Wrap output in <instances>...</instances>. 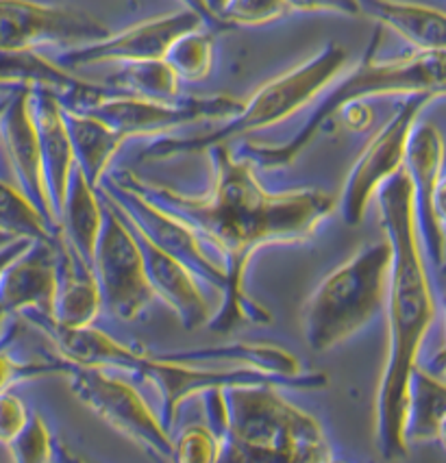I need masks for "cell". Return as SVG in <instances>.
Instances as JSON below:
<instances>
[{
	"instance_id": "cell-1",
	"label": "cell",
	"mask_w": 446,
	"mask_h": 463,
	"mask_svg": "<svg viewBox=\"0 0 446 463\" xmlns=\"http://www.w3.org/2000/svg\"><path fill=\"white\" fill-rule=\"evenodd\" d=\"M214 185L205 196H187L172 187L148 183L131 172L118 179L190 226L203 244H212L223 260L227 285L224 307L207 326L229 333L242 322L266 325L272 317L244 292L251 257L263 246L309 240L336 209V196L322 190L268 192L252 172V161L235 159L227 146H214Z\"/></svg>"
},
{
	"instance_id": "cell-2",
	"label": "cell",
	"mask_w": 446,
	"mask_h": 463,
	"mask_svg": "<svg viewBox=\"0 0 446 463\" xmlns=\"http://www.w3.org/2000/svg\"><path fill=\"white\" fill-rule=\"evenodd\" d=\"M377 201L385 238L392 246V270L385 298L388 353L375 401V449L385 461H401L410 455L405 439L407 387L438 305L418 238L413 192L405 168L379 187Z\"/></svg>"
},
{
	"instance_id": "cell-3",
	"label": "cell",
	"mask_w": 446,
	"mask_h": 463,
	"mask_svg": "<svg viewBox=\"0 0 446 463\" xmlns=\"http://www.w3.org/2000/svg\"><path fill=\"white\" fill-rule=\"evenodd\" d=\"M209 427L242 463H322L331 459L318 420L275 385H235L207 392Z\"/></svg>"
},
{
	"instance_id": "cell-4",
	"label": "cell",
	"mask_w": 446,
	"mask_h": 463,
	"mask_svg": "<svg viewBox=\"0 0 446 463\" xmlns=\"http://www.w3.org/2000/svg\"><path fill=\"white\" fill-rule=\"evenodd\" d=\"M370 96H446V51H416L394 59L368 55L331 90L297 136L281 146H251L249 161L263 168L289 165L318 136L325 122Z\"/></svg>"
},
{
	"instance_id": "cell-5",
	"label": "cell",
	"mask_w": 446,
	"mask_h": 463,
	"mask_svg": "<svg viewBox=\"0 0 446 463\" xmlns=\"http://www.w3.org/2000/svg\"><path fill=\"white\" fill-rule=\"evenodd\" d=\"M392 270L388 238L359 249L327 274L300 311L303 335L314 353L346 342L385 307Z\"/></svg>"
},
{
	"instance_id": "cell-6",
	"label": "cell",
	"mask_w": 446,
	"mask_h": 463,
	"mask_svg": "<svg viewBox=\"0 0 446 463\" xmlns=\"http://www.w3.org/2000/svg\"><path fill=\"white\" fill-rule=\"evenodd\" d=\"M346 63V48L340 44H327L300 66L288 70L257 88L249 100H242L238 116L231 118L218 131L192 139H161L144 155L148 159H164L175 157V155L201 153V150H212L214 146H227L231 139H238L246 133L275 127L303 109L305 105H309L331 83H336Z\"/></svg>"
},
{
	"instance_id": "cell-7",
	"label": "cell",
	"mask_w": 446,
	"mask_h": 463,
	"mask_svg": "<svg viewBox=\"0 0 446 463\" xmlns=\"http://www.w3.org/2000/svg\"><path fill=\"white\" fill-rule=\"evenodd\" d=\"M70 390L81 405L96 418L125 435L159 463H170L172 438L168 429L155 416L148 402L127 381L105 373L96 365H72L68 370Z\"/></svg>"
},
{
	"instance_id": "cell-8",
	"label": "cell",
	"mask_w": 446,
	"mask_h": 463,
	"mask_svg": "<svg viewBox=\"0 0 446 463\" xmlns=\"http://www.w3.org/2000/svg\"><path fill=\"white\" fill-rule=\"evenodd\" d=\"M99 190L103 201L133 231H138L142 238H147L150 244L157 246L166 255L184 263L196 279H203L205 283L224 292V285H227L224 268L207 255L205 246L190 226L181 222L172 213L164 212L153 201H148L144 194L133 190L131 185H127L118 176H105Z\"/></svg>"
},
{
	"instance_id": "cell-9",
	"label": "cell",
	"mask_w": 446,
	"mask_h": 463,
	"mask_svg": "<svg viewBox=\"0 0 446 463\" xmlns=\"http://www.w3.org/2000/svg\"><path fill=\"white\" fill-rule=\"evenodd\" d=\"M432 96H405L384 127L368 139L355 165L348 172L340 198V212L348 226L362 224L370 201L377 196L379 187L405 168V155L410 136L421 120L424 107Z\"/></svg>"
},
{
	"instance_id": "cell-10",
	"label": "cell",
	"mask_w": 446,
	"mask_h": 463,
	"mask_svg": "<svg viewBox=\"0 0 446 463\" xmlns=\"http://www.w3.org/2000/svg\"><path fill=\"white\" fill-rule=\"evenodd\" d=\"M105 204L103 229L96 241L92 270L103 307L118 320H136L153 303L139 244L125 220Z\"/></svg>"
},
{
	"instance_id": "cell-11",
	"label": "cell",
	"mask_w": 446,
	"mask_h": 463,
	"mask_svg": "<svg viewBox=\"0 0 446 463\" xmlns=\"http://www.w3.org/2000/svg\"><path fill=\"white\" fill-rule=\"evenodd\" d=\"M242 109V100L231 96H209V99H190L176 102H155L125 96L109 88V94L83 111L99 118L122 139L138 136H161L175 128L195 125L201 120H231Z\"/></svg>"
},
{
	"instance_id": "cell-12",
	"label": "cell",
	"mask_w": 446,
	"mask_h": 463,
	"mask_svg": "<svg viewBox=\"0 0 446 463\" xmlns=\"http://www.w3.org/2000/svg\"><path fill=\"white\" fill-rule=\"evenodd\" d=\"M109 29L92 14L33 0H0V51L77 48L105 40Z\"/></svg>"
},
{
	"instance_id": "cell-13",
	"label": "cell",
	"mask_w": 446,
	"mask_h": 463,
	"mask_svg": "<svg viewBox=\"0 0 446 463\" xmlns=\"http://www.w3.org/2000/svg\"><path fill=\"white\" fill-rule=\"evenodd\" d=\"M444 136L432 122L418 120L407 144L405 172L412 183L413 212H416L418 238H421L424 260L438 272L446 263V231L435 209L438 187L444 179Z\"/></svg>"
},
{
	"instance_id": "cell-14",
	"label": "cell",
	"mask_w": 446,
	"mask_h": 463,
	"mask_svg": "<svg viewBox=\"0 0 446 463\" xmlns=\"http://www.w3.org/2000/svg\"><path fill=\"white\" fill-rule=\"evenodd\" d=\"M203 20L190 9H179L159 18H150L147 23L120 31L116 35H107L105 40L77 48H68L59 57L57 66L68 72L81 66L94 63H138V61H159L168 55L170 46L181 35L201 29Z\"/></svg>"
},
{
	"instance_id": "cell-15",
	"label": "cell",
	"mask_w": 446,
	"mask_h": 463,
	"mask_svg": "<svg viewBox=\"0 0 446 463\" xmlns=\"http://www.w3.org/2000/svg\"><path fill=\"white\" fill-rule=\"evenodd\" d=\"M0 144L15 176V187L40 209L48 224L59 233V224L48 196L44 168H42L40 139L31 116L29 88H15L5 99L3 113H0Z\"/></svg>"
},
{
	"instance_id": "cell-16",
	"label": "cell",
	"mask_w": 446,
	"mask_h": 463,
	"mask_svg": "<svg viewBox=\"0 0 446 463\" xmlns=\"http://www.w3.org/2000/svg\"><path fill=\"white\" fill-rule=\"evenodd\" d=\"M57 238L31 241L0 277V307L9 316L52 317L57 296Z\"/></svg>"
},
{
	"instance_id": "cell-17",
	"label": "cell",
	"mask_w": 446,
	"mask_h": 463,
	"mask_svg": "<svg viewBox=\"0 0 446 463\" xmlns=\"http://www.w3.org/2000/svg\"><path fill=\"white\" fill-rule=\"evenodd\" d=\"M29 107L37 128V139H40L46 190L59 224V212L66 201L68 181L74 168V155L70 146L62 102L55 91L37 85V88H29Z\"/></svg>"
},
{
	"instance_id": "cell-18",
	"label": "cell",
	"mask_w": 446,
	"mask_h": 463,
	"mask_svg": "<svg viewBox=\"0 0 446 463\" xmlns=\"http://www.w3.org/2000/svg\"><path fill=\"white\" fill-rule=\"evenodd\" d=\"M133 235H136L139 250H142L144 268H147L153 294L159 296L175 311V316L179 317L185 331H196V328L207 326L212 316H209V305L201 288H198L195 274L187 270L184 263L176 261L175 257L166 255L157 246L150 244L138 231H133Z\"/></svg>"
},
{
	"instance_id": "cell-19",
	"label": "cell",
	"mask_w": 446,
	"mask_h": 463,
	"mask_svg": "<svg viewBox=\"0 0 446 463\" xmlns=\"http://www.w3.org/2000/svg\"><path fill=\"white\" fill-rule=\"evenodd\" d=\"M57 296L51 320L66 328L92 326L103 309L94 270L62 233L57 235Z\"/></svg>"
},
{
	"instance_id": "cell-20",
	"label": "cell",
	"mask_w": 446,
	"mask_h": 463,
	"mask_svg": "<svg viewBox=\"0 0 446 463\" xmlns=\"http://www.w3.org/2000/svg\"><path fill=\"white\" fill-rule=\"evenodd\" d=\"M166 357L184 364L205 365V368H229V370H255V373L286 376V379H311L318 373H305L299 359L292 353L283 351L270 344L235 342L224 346L195 348V351L166 353Z\"/></svg>"
},
{
	"instance_id": "cell-21",
	"label": "cell",
	"mask_w": 446,
	"mask_h": 463,
	"mask_svg": "<svg viewBox=\"0 0 446 463\" xmlns=\"http://www.w3.org/2000/svg\"><path fill=\"white\" fill-rule=\"evenodd\" d=\"M359 14L388 26L416 51H446V14L401 0H357Z\"/></svg>"
},
{
	"instance_id": "cell-22",
	"label": "cell",
	"mask_w": 446,
	"mask_h": 463,
	"mask_svg": "<svg viewBox=\"0 0 446 463\" xmlns=\"http://www.w3.org/2000/svg\"><path fill=\"white\" fill-rule=\"evenodd\" d=\"M103 218L105 204L100 203L99 190L90 185L83 172L74 165L68 181L66 201L59 212V233L90 266L103 229Z\"/></svg>"
},
{
	"instance_id": "cell-23",
	"label": "cell",
	"mask_w": 446,
	"mask_h": 463,
	"mask_svg": "<svg viewBox=\"0 0 446 463\" xmlns=\"http://www.w3.org/2000/svg\"><path fill=\"white\" fill-rule=\"evenodd\" d=\"M63 120H66L70 146H72L74 165L83 172L90 185L99 190L107 168L111 165L125 139L90 113L63 109Z\"/></svg>"
},
{
	"instance_id": "cell-24",
	"label": "cell",
	"mask_w": 446,
	"mask_h": 463,
	"mask_svg": "<svg viewBox=\"0 0 446 463\" xmlns=\"http://www.w3.org/2000/svg\"><path fill=\"white\" fill-rule=\"evenodd\" d=\"M446 418V379L429 373L421 364L412 370L407 387V444L435 441L438 429Z\"/></svg>"
},
{
	"instance_id": "cell-25",
	"label": "cell",
	"mask_w": 446,
	"mask_h": 463,
	"mask_svg": "<svg viewBox=\"0 0 446 463\" xmlns=\"http://www.w3.org/2000/svg\"><path fill=\"white\" fill-rule=\"evenodd\" d=\"M179 85V77L166 63V59H159V61L122 63V68L109 79V88L118 90L120 94L155 102L181 100Z\"/></svg>"
},
{
	"instance_id": "cell-26",
	"label": "cell",
	"mask_w": 446,
	"mask_h": 463,
	"mask_svg": "<svg viewBox=\"0 0 446 463\" xmlns=\"http://www.w3.org/2000/svg\"><path fill=\"white\" fill-rule=\"evenodd\" d=\"M0 233L31 241L52 240L59 235L40 213V209L18 187L3 179H0Z\"/></svg>"
},
{
	"instance_id": "cell-27",
	"label": "cell",
	"mask_w": 446,
	"mask_h": 463,
	"mask_svg": "<svg viewBox=\"0 0 446 463\" xmlns=\"http://www.w3.org/2000/svg\"><path fill=\"white\" fill-rule=\"evenodd\" d=\"M214 59H216V44H214V33L205 26L181 35L175 44L170 46L166 63L175 70L179 80L196 83V80L207 79L214 70Z\"/></svg>"
},
{
	"instance_id": "cell-28",
	"label": "cell",
	"mask_w": 446,
	"mask_h": 463,
	"mask_svg": "<svg viewBox=\"0 0 446 463\" xmlns=\"http://www.w3.org/2000/svg\"><path fill=\"white\" fill-rule=\"evenodd\" d=\"M223 438L212 427L192 424L172 439L170 463H218Z\"/></svg>"
},
{
	"instance_id": "cell-29",
	"label": "cell",
	"mask_w": 446,
	"mask_h": 463,
	"mask_svg": "<svg viewBox=\"0 0 446 463\" xmlns=\"http://www.w3.org/2000/svg\"><path fill=\"white\" fill-rule=\"evenodd\" d=\"M289 12L286 0H227L220 12L229 26H261L286 18Z\"/></svg>"
},
{
	"instance_id": "cell-30",
	"label": "cell",
	"mask_w": 446,
	"mask_h": 463,
	"mask_svg": "<svg viewBox=\"0 0 446 463\" xmlns=\"http://www.w3.org/2000/svg\"><path fill=\"white\" fill-rule=\"evenodd\" d=\"M14 463H51L52 435L44 418L31 416L26 427L7 444Z\"/></svg>"
},
{
	"instance_id": "cell-31",
	"label": "cell",
	"mask_w": 446,
	"mask_h": 463,
	"mask_svg": "<svg viewBox=\"0 0 446 463\" xmlns=\"http://www.w3.org/2000/svg\"><path fill=\"white\" fill-rule=\"evenodd\" d=\"M72 364L63 362L62 357L51 362H15L12 354L0 351V394L12 390L23 381L40 379L46 374H68Z\"/></svg>"
},
{
	"instance_id": "cell-32",
	"label": "cell",
	"mask_w": 446,
	"mask_h": 463,
	"mask_svg": "<svg viewBox=\"0 0 446 463\" xmlns=\"http://www.w3.org/2000/svg\"><path fill=\"white\" fill-rule=\"evenodd\" d=\"M29 409L15 394H0V444L7 446L29 422Z\"/></svg>"
},
{
	"instance_id": "cell-33",
	"label": "cell",
	"mask_w": 446,
	"mask_h": 463,
	"mask_svg": "<svg viewBox=\"0 0 446 463\" xmlns=\"http://www.w3.org/2000/svg\"><path fill=\"white\" fill-rule=\"evenodd\" d=\"M289 12L309 14H340V15H362L357 0H286Z\"/></svg>"
},
{
	"instance_id": "cell-34",
	"label": "cell",
	"mask_w": 446,
	"mask_h": 463,
	"mask_svg": "<svg viewBox=\"0 0 446 463\" xmlns=\"http://www.w3.org/2000/svg\"><path fill=\"white\" fill-rule=\"evenodd\" d=\"M181 5H184V9H190V12H195L198 18L203 20V24H205V29L212 31V33H220V31H229V26L223 23V20L218 18L216 14L209 9L207 0H179Z\"/></svg>"
},
{
	"instance_id": "cell-35",
	"label": "cell",
	"mask_w": 446,
	"mask_h": 463,
	"mask_svg": "<svg viewBox=\"0 0 446 463\" xmlns=\"http://www.w3.org/2000/svg\"><path fill=\"white\" fill-rule=\"evenodd\" d=\"M29 246H31V240H23V238L12 240L5 246H0V277H3V272L7 270L9 263H12L18 255H23Z\"/></svg>"
},
{
	"instance_id": "cell-36",
	"label": "cell",
	"mask_w": 446,
	"mask_h": 463,
	"mask_svg": "<svg viewBox=\"0 0 446 463\" xmlns=\"http://www.w3.org/2000/svg\"><path fill=\"white\" fill-rule=\"evenodd\" d=\"M435 209H438V215H440V220H442L444 231H446V176L438 187V196H435Z\"/></svg>"
},
{
	"instance_id": "cell-37",
	"label": "cell",
	"mask_w": 446,
	"mask_h": 463,
	"mask_svg": "<svg viewBox=\"0 0 446 463\" xmlns=\"http://www.w3.org/2000/svg\"><path fill=\"white\" fill-rule=\"evenodd\" d=\"M9 316L7 311L3 309V307H0V339H3L5 335H7V328H9Z\"/></svg>"
},
{
	"instance_id": "cell-38",
	"label": "cell",
	"mask_w": 446,
	"mask_h": 463,
	"mask_svg": "<svg viewBox=\"0 0 446 463\" xmlns=\"http://www.w3.org/2000/svg\"><path fill=\"white\" fill-rule=\"evenodd\" d=\"M59 457H62V463H88L85 459H81V457L72 455L70 450H59Z\"/></svg>"
},
{
	"instance_id": "cell-39",
	"label": "cell",
	"mask_w": 446,
	"mask_h": 463,
	"mask_svg": "<svg viewBox=\"0 0 446 463\" xmlns=\"http://www.w3.org/2000/svg\"><path fill=\"white\" fill-rule=\"evenodd\" d=\"M224 3H227V0H207V5H209V9H212L214 14L218 15L220 18V12H223V7H224ZM223 20V18H220Z\"/></svg>"
},
{
	"instance_id": "cell-40",
	"label": "cell",
	"mask_w": 446,
	"mask_h": 463,
	"mask_svg": "<svg viewBox=\"0 0 446 463\" xmlns=\"http://www.w3.org/2000/svg\"><path fill=\"white\" fill-rule=\"evenodd\" d=\"M435 441H440V446L446 450V418L442 420V424H440L438 429V438H435Z\"/></svg>"
},
{
	"instance_id": "cell-41",
	"label": "cell",
	"mask_w": 446,
	"mask_h": 463,
	"mask_svg": "<svg viewBox=\"0 0 446 463\" xmlns=\"http://www.w3.org/2000/svg\"><path fill=\"white\" fill-rule=\"evenodd\" d=\"M12 240H18V238H9V235L0 233V246H5V244H7V241H12Z\"/></svg>"
},
{
	"instance_id": "cell-42",
	"label": "cell",
	"mask_w": 446,
	"mask_h": 463,
	"mask_svg": "<svg viewBox=\"0 0 446 463\" xmlns=\"http://www.w3.org/2000/svg\"><path fill=\"white\" fill-rule=\"evenodd\" d=\"M5 99H7V94L0 96V113H3V107H5Z\"/></svg>"
},
{
	"instance_id": "cell-43",
	"label": "cell",
	"mask_w": 446,
	"mask_h": 463,
	"mask_svg": "<svg viewBox=\"0 0 446 463\" xmlns=\"http://www.w3.org/2000/svg\"><path fill=\"white\" fill-rule=\"evenodd\" d=\"M15 90V88H14ZM9 91L12 90H7V88H0V96H5V94H9Z\"/></svg>"
},
{
	"instance_id": "cell-44",
	"label": "cell",
	"mask_w": 446,
	"mask_h": 463,
	"mask_svg": "<svg viewBox=\"0 0 446 463\" xmlns=\"http://www.w3.org/2000/svg\"><path fill=\"white\" fill-rule=\"evenodd\" d=\"M322 463H342V461H336V459H327V461H322Z\"/></svg>"
},
{
	"instance_id": "cell-45",
	"label": "cell",
	"mask_w": 446,
	"mask_h": 463,
	"mask_svg": "<svg viewBox=\"0 0 446 463\" xmlns=\"http://www.w3.org/2000/svg\"><path fill=\"white\" fill-rule=\"evenodd\" d=\"M440 272H442V277L446 279V263H444V268H442V270H440Z\"/></svg>"
}]
</instances>
